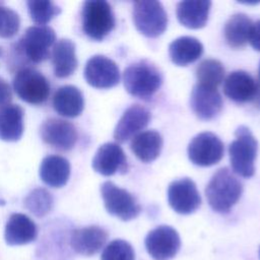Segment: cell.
<instances>
[{
    "mask_svg": "<svg viewBox=\"0 0 260 260\" xmlns=\"http://www.w3.org/2000/svg\"><path fill=\"white\" fill-rule=\"evenodd\" d=\"M101 260H135V253L128 242L118 239L104 248Z\"/></svg>",
    "mask_w": 260,
    "mask_h": 260,
    "instance_id": "4dcf8cb0",
    "label": "cell"
},
{
    "mask_svg": "<svg viewBox=\"0 0 260 260\" xmlns=\"http://www.w3.org/2000/svg\"><path fill=\"white\" fill-rule=\"evenodd\" d=\"M84 78L92 87L111 88L120 82V70L112 59L104 55H94L85 64Z\"/></svg>",
    "mask_w": 260,
    "mask_h": 260,
    "instance_id": "8fae6325",
    "label": "cell"
},
{
    "mask_svg": "<svg viewBox=\"0 0 260 260\" xmlns=\"http://www.w3.org/2000/svg\"><path fill=\"white\" fill-rule=\"evenodd\" d=\"M53 108L61 116L75 118L84 108V99L81 90L74 85L59 87L53 96Z\"/></svg>",
    "mask_w": 260,
    "mask_h": 260,
    "instance_id": "44dd1931",
    "label": "cell"
},
{
    "mask_svg": "<svg viewBox=\"0 0 260 260\" xmlns=\"http://www.w3.org/2000/svg\"><path fill=\"white\" fill-rule=\"evenodd\" d=\"M253 23L252 19L244 13L232 15L226 20L223 28V35L228 45L234 49L244 48L249 42Z\"/></svg>",
    "mask_w": 260,
    "mask_h": 260,
    "instance_id": "484cf974",
    "label": "cell"
},
{
    "mask_svg": "<svg viewBox=\"0 0 260 260\" xmlns=\"http://www.w3.org/2000/svg\"><path fill=\"white\" fill-rule=\"evenodd\" d=\"M257 150L258 143L251 130L246 126L238 127L235 131V139L229 146L233 171L244 178L254 176Z\"/></svg>",
    "mask_w": 260,
    "mask_h": 260,
    "instance_id": "3957f363",
    "label": "cell"
},
{
    "mask_svg": "<svg viewBox=\"0 0 260 260\" xmlns=\"http://www.w3.org/2000/svg\"><path fill=\"white\" fill-rule=\"evenodd\" d=\"M132 17L136 29L147 38H157L165 32L168 26V14L158 1L134 2Z\"/></svg>",
    "mask_w": 260,
    "mask_h": 260,
    "instance_id": "5b68a950",
    "label": "cell"
},
{
    "mask_svg": "<svg viewBox=\"0 0 260 260\" xmlns=\"http://www.w3.org/2000/svg\"><path fill=\"white\" fill-rule=\"evenodd\" d=\"M12 100V92L8 82L0 77V110L10 105Z\"/></svg>",
    "mask_w": 260,
    "mask_h": 260,
    "instance_id": "d6a6232c",
    "label": "cell"
},
{
    "mask_svg": "<svg viewBox=\"0 0 260 260\" xmlns=\"http://www.w3.org/2000/svg\"><path fill=\"white\" fill-rule=\"evenodd\" d=\"M211 7L208 0H187L177 4L176 14L179 22L192 29L203 27L207 20Z\"/></svg>",
    "mask_w": 260,
    "mask_h": 260,
    "instance_id": "ffe728a7",
    "label": "cell"
},
{
    "mask_svg": "<svg viewBox=\"0 0 260 260\" xmlns=\"http://www.w3.org/2000/svg\"><path fill=\"white\" fill-rule=\"evenodd\" d=\"M41 137L48 145L67 151L74 147L77 141V131L75 126L68 121L50 118L41 126Z\"/></svg>",
    "mask_w": 260,
    "mask_h": 260,
    "instance_id": "4fadbf2b",
    "label": "cell"
},
{
    "mask_svg": "<svg viewBox=\"0 0 260 260\" xmlns=\"http://www.w3.org/2000/svg\"><path fill=\"white\" fill-rule=\"evenodd\" d=\"M242 193V183L228 168L217 170L205 189L210 207L218 213H228L239 201Z\"/></svg>",
    "mask_w": 260,
    "mask_h": 260,
    "instance_id": "6da1fadb",
    "label": "cell"
},
{
    "mask_svg": "<svg viewBox=\"0 0 260 260\" xmlns=\"http://www.w3.org/2000/svg\"><path fill=\"white\" fill-rule=\"evenodd\" d=\"M40 177L46 185L61 188L66 185L70 177V164L63 156L48 155L40 165Z\"/></svg>",
    "mask_w": 260,
    "mask_h": 260,
    "instance_id": "603a6c76",
    "label": "cell"
},
{
    "mask_svg": "<svg viewBox=\"0 0 260 260\" xmlns=\"http://www.w3.org/2000/svg\"><path fill=\"white\" fill-rule=\"evenodd\" d=\"M259 257H260V250H259Z\"/></svg>",
    "mask_w": 260,
    "mask_h": 260,
    "instance_id": "8d00e7d4",
    "label": "cell"
},
{
    "mask_svg": "<svg viewBox=\"0 0 260 260\" xmlns=\"http://www.w3.org/2000/svg\"><path fill=\"white\" fill-rule=\"evenodd\" d=\"M20 26L18 14L0 3V38L8 39L17 34Z\"/></svg>",
    "mask_w": 260,
    "mask_h": 260,
    "instance_id": "1f68e13d",
    "label": "cell"
},
{
    "mask_svg": "<svg viewBox=\"0 0 260 260\" xmlns=\"http://www.w3.org/2000/svg\"><path fill=\"white\" fill-rule=\"evenodd\" d=\"M13 89L22 101L31 105L44 104L50 95L49 81L32 68H22L15 73Z\"/></svg>",
    "mask_w": 260,
    "mask_h": 260,
    "instance_id": "ba28073f",
    "label": "cell"
},
{
    "mask_svg": "<svg viewBox=\"0 0 260 260\" xmlns=\"http://www.w3.org/2000/svg\"><path fill=\"white\" fill-rule=\"evenodd\" d=\"M53 203L54 200L51 193L44 188L34 189L24 199L25 208L37 217L47 215L51 211Z\"/></svg>",
    "mask_w": 260,
    "mask_h": 260,
    "instance_id": "f1b7e54d",
    "label": "cell"
},
{
    "mask_svg": "<svg viewBox=\"0 0 260 260\" xmlns=\"http://www.w3.org/2000/svg\"><path fill=\"white\" fill-rule=\"evenodd\" d=\"M38 236V228L32 219L23 213H13L9 216L4 231L8 245L19 246L34 242Z\"/></svg>",
    "mask_w": 260,
    "mask_h": 260,
    "instance_id": "d6986e66",
    "label": "cell"
},
{
    "mask_svg": "<svg viewBox=\"0 0 260 260\" xmlns=\"http://www.w3.org/2000/svg\"><path fill=\"white\" fill-rule=\"evenodd\" d=\"M26 5L31 20L38 25H45L61 12V8L49 0H30Z\"/></svg>",
    "mask_w": 260,
    "mask_h": 260,
    "instance_id": "f546056e",
    "label": "cell"
},
{
    "mask_svg": "<svg viewBox=\"0 0 260 260\" xmlns=\"http://www.w3.org/2000/svg\"><path fill=\"white\" fill-rule=\"evenodd\" d=\"M101 194L107 211L121 220H131L136 218L141 212V206L136 198L127 190L118 187L111 181L102 184Z\"/></svg>",
    "mask_w": 260,
    "mask_h": 260,
    "instance_id": "52a82bcc",
    "label": "cell"
},
{
    "mask_svg": "<svg viewBox=\"0 0 260 260\" xmlns=\"http://www.w3.org/2000/svg\"><path fill=\"white\" fill-rule=\"evenodd\" d=\"M2 53H3V50H2V48L0 47V57L2 56Z\"/></svg>",
    "mask_w": 260,
    "mask_h": 260,
    "instance_id": "e575fe53",
    "label": "cell"
},
{
    "mask_svg": "<svg viewBox=\"0 0 260 260\" xmlns=\"http://www.w3.org/2000/svg\"><path fill=\"white\" fill-rule=\"evenodd\" d=\"M92 169L106 177L116 173L127 172V158L122 147L114 142H108L99 147L93 158Z\"/></svg>",
    "mask_w": 260,
    "mask_h": 260,
    "instance_id": "9a60e30c",
    "label": "cell"
},
{
    "mask_svg": "<svg viewBox=\"0 0 260 260\" xmlns=\"http://www.w3.org/2000/svg\"><path fill=\"white\" fill-rule=\"evenodd\" d=\"M131 151L143 162H151L156 159L162 148V137L154 130H146L132 138Z\"/></svg>",
    "mask_w": 260,
    "mask_h": 260,
    "instance_id": "d4e9b609",
    "label": "cell"
},
{
    "mask_svg": "<svg viewBox=\"0 0 260 260\" xmlns=\"http://www.w3.org/2000/svg\"><path fill=\"white\" fill-rule=\"evenodd\" d=\"M108 233L101 226L89 225L72 231L69 237L70 247L82 256H92L105 246Z\"/></svg>",
    "mask_w": 260,
    "mask_h": 260,
    "instance_id": "e0dca14e",
    "label": "cell"
},
{
    "mask_svg": "<svg viewBox=\"0 0 260 260\" xmlns=\"http://www.w3.org/2000/svg\"><path fill=\"white\" fill-rule=\"evenodd\" d=\"M123 83L129 94L149 100L160 87L162 75L153 63L141 60L130 64L124 70Z\"/></svg>",
    "mask_w": 260,
    "mask_h": 260,
    "instance_id": "7a4b0ae2",
    "label": "cell"
},
{
    "mask_svg": "<svg viewBox=\"0 0 260 260\" xmlns=\"http://www.w3.org/2000/svg\"><path fill=\"white\" fill-rule=\"evenodd\" d=\"M249 43L254 50L260 52V19L253 23Z\"/></svg>",
    "mask_w": 260,
    "mask_h": 260,
    "instance_id": "836d02e7",
    "label": "cell"
},
{
    "mask_svg": "<svg viewBox=\"0 0 260 260\" xmlns=\"http://www.w3.org/2000/svg\"><path fill=\"white\" fill-rule=\"evenodd\" d=\"M52 64L55 76L66 78L77 68L75 44L69 39H61L54 44L52 51Z\"/></svg>",
    "mask_w": 260,
    "mask_h": 260,
    "instance_id": "7402d4cb",
    "label": "cell"
},
{
    "mask_svg": "<svg viewBox=\"0 0 260 260\" xmlns=\"http://www.w3.org/2000/svg\"><path fill=\"white\" fill-rule=\"evenodd\" d=\"M23 134V110L18 105H8L0 110V139L14 142Z\"/></svg>",
    "mask_w": 260,
    "mask_h": 260,
    "instance_id": "4316f807",
    "label": "cell"
},
{
    "mask_svg": "<svg viewBox=\"0 0 260 260\" xmlns=\"http://www.w3.org/2000/svg\"><path fill=\"white\" fill-rule=\"evenodd\" d=\"M223 92L233 102L244 104L257 98L258 85L248 72L236 70L226 76L223 83Z\"/></svg>",
    "mask_w": 260,
    "mask_h": 260,
    "instance_id": "ac0fdd59",
    "label": "cell"
},
{
    "mask_svg": "<svg viewBox=\"0 0 260 260\" xmlns=\"http://www.w3.org/2000/svg\"><path fill=\"white\" fill-rule=\"evenodd\" d=\"M223 143L212 132H201L188 144V157L199 167H210L220 161L223 156Z\"/></svg>",
    "mask_w": 260,
    "mask_h": 260,
    "instance_id": "9c48e42d",
    "label": "cell"
},
{
    "mask_svg": "<svg viewBox=\"0 0 260 260\" xmlns=\"http://www.w3.org/2000/svg\"><path fill=\"white\" fill-rule=\"evenodd\" d=\"M202 54L203 45L194 37H180L169 46L170 58L178 66H187L198 60Z\"/></svg>",
    "mask_w": 260,
    "mask_h": 260,
    "instance_id": "cb8c5ba5",
    "label": "cell"
},
{
    "mask_svg": "<svg viewBox=\"0 0 260 260\" xmlns=\"http://www.w3.org/2000/svg\"><path fill=\"white\" fill-rule=\"evenodd\" d=\"M259 78H260V65H259Z\"/></svg>",
    "mask_w": 260,
    "mask_h": 260,
    "instance_id": "d590c367",
    "label": "cell"
},
{
    "mask_svg": "<svg viewBox=\"0 0 260 260\" xmlns=\"http://www.w3.org/2000/svg\"><path fill=\"white\" fill-rule=\"evenodd\" d=\"M83 32L93 41H103L115 27L116 19L111 5L104 0H88L81 10Z\"/></svg>",
    "mask_w": 260,
    "mask_h": 260,
    "instance_id": "277c9868",
    "label": "cell"
},
{
    "mask_svg": "<svg viewBox=\"0 0 260 260\" xmlns=\"http://www.w3.org/2000/svg\"><path fill=\"white\" fill-rule=\"evenodd\" d=\"M222 98L217 88L196 83L190 96V106L194 114L201 120L214 119L222 109Z\"/></svg>",
    "mask_w": 260,
    "mask_h": 260,
    "instance_id": "5bb4252c",
    "label": "cell"
},
{
    "mask_svg": "<svg viewBox=\"0 0 260 260\" xmlns=\"http://www.w3.org/2000/svg\"><path fill=\"white\" fill-rule=\"evenodd\" d=\"M145 248L154 260H170L180 250L181 240L178 232L170 225H159L145 237Z\"/></svg>",
    "mask_w": 260,
    "mask_h": 260,
    "instance_id": "30bf717a",
    "label": "cell"
},
{
    "mask_svg": "<svg viewBox=\"0 0 260 260\" xmlns=\"http://www.w3.org/2000/svg\"><path fill=\"white\" fill-rule=\"evenodd\" d=\"M168 202L179 214H191L201 204V197L196 184L189 178L173 181L168 187Z\"/></svg>",
    "mask_w": 260,
    "mask_h": 260,
    "instance_id": "7c38bea8",
    "label": "cell"
},
{
    "mask_svg": "<svg viewBox=\"0 0 260 260\" xmlns=\"http://www.w3.org/2000/svg\"><path fill=\"white\" fill-rule=\"evenodd\" d=\"M56 35L48 25H32L26 28L17 43L18 52L31 63H41L50 56V48L54 46Z\"/></svg>",
    "mask_w": 260,
    "mask_h": 260,
    "instance_id": "8992f818",
    "label": "cell"
},
{
    "mask_svg": "<svg viewBox=\"0 0 260 260\" xmlns=\"http://www.w3.org/2000/svg\"><path fill=\"white\" fill-rule=\"evenodd\" d=\"M197 83L217 88L224 77V68L216 59H205L196 68Z\"/></svg>",
    "mask_w": 260,
    "mask_h": 260,
    "instance_id": "83f0119b",
    "label": "cell"
},
{
    "mask_svg": "<svg viewBox=\"0 0 260 260\" xmlns=\"http://www.w3.org/2000/svg\"><path fill=\"white\" fill-rule=\"evenodd\" d=\"M150 117L149 111L143 106H130L123 113L114 129L115 140L123 143L132 139L148 125Z\"/></svg>",
    "mask_w": 260,
    "mask_h": 260,
    "instance_id": "2e32d148",
    "label": "cell"
}]
</instances>
